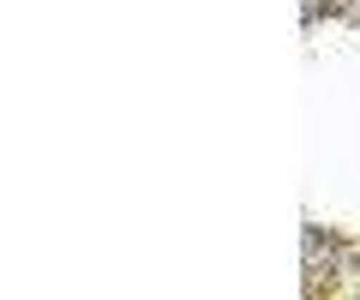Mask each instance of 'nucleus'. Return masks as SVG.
I'll list each match as a JSON object with an SVG mask.
<instances>
[{
    "mask_svg": "<svg viewBox=\"0 0 360 300\" xmlns=\"http://www.w3.org/2000/svg\"><path fill=\"white\" fill-rule=\"evenodd\" d=\"M300 259H307V288H319V276H330V264H336V240L324 235V228H307Z\"/></svg>",
    "mask_w": 360,
    "mask_h": 300,
    "instance_id": "obj_1",
    "label": "nucleus"
}]
</instances>
